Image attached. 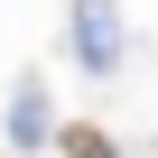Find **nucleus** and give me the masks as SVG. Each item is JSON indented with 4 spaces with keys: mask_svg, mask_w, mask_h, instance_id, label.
I'll return each mask as SVG.
<instances>
[{
    "mask_svg": "<svg viewBox=\"0 0 158 158\" xmlns=\"http://www.w3.org/2000/svg\"><path fill=\"white\" fill-rule=\"evenodd\" d=\"M74 28H84V65L102 74V65H112V0H84V19H74Z\"/></svg>",
    "mask_w": 158,
    "mask_h": 158,
    "instance_id": "1",
    "label": "nucleus"
},
{
    "mask_svg": "<svg viewBox=\"0 0 158 158\" xmlns=\"http://www.w3.org/2000/svg\"><path fill=\"white\" fill-rule=\"evenodd\" d=\"M10 130H19V149H37V139H47V102H37V84L19 93V121H10Z\"/></svg>",
    "mask_w": 158,
    "mask_h": 158,
    "instance_id": "2",
    "label": "nucleus"
},
{
    "mask_svg": "<svg viewBox=\"0 0 158 158\" xmlns=\"http://www.w3.org/2000/svg\"><path fill=\"white\" fill-rule=\"evenodd\" d=\"M56 139H65V158H112V139H102L93 121H74V130H56Z\"/></svg>",
    "mask_w": 158,
    "mask_h": 158,
    "instance_id": "3",
    "label": "nucleus"
}]
</instances>
